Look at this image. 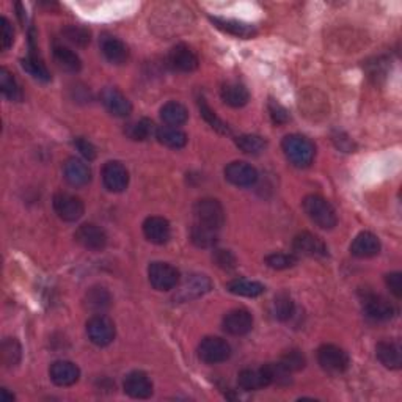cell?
I'll return each instance as SVG.
<instances>
[{"mask_svg": "<svg viewBox=\"0 0 402 402\" xmlns=\"http://www.w3.org/2000/svg\"><path fill=\"white\" fill-rule=\"evenodd\" d=\"M194 223L220 231L225 223V211L219 200L203 199L194 206Z\"/></svg>", "mask_w": 402, "mask_h": 402, "instance_id": "obj_3", "label": "cell"}, {"mask_svg": "<svg viewBox=\"0 0 402 402\" xmlns=\"http://www.w3.org/2000/svg\"><path fill=\"white\" fill-rule=\"evenodd\" d=\"M168 63L175 71L192 73L199 68V57L186 44H176L168 54Z\"/></svg>", "mask_w": 402, "mask_h": 402, "instance_id": "obj_17", "label": "cell"}, {"mask_svg": "<svg viewBox=\"0 0 402 402\" xmlns=\"http://www.w3.org/2000/svg\"><path fill=\"white\" fill-rule=\"evenodd\" d=\"M63 35L68 41H70V43L80 46V47H84L90 43V32L84 29V27H79V25L66 27V29H63Z\"/></svg>", "mask_w": 402, "mask_h": 402, "instance_id": "obj_41", "label": "cell"}, {"mask_svg": "<svg viewBox=\"0 0 402 402\" xmlns=\"http://www.w3.org/2000/svg\"><path fill=\"white\" fill-rule=\"evenodd\" d=\"M156 139H158L163 146L172 149H181L187 145V135L180 131V129L172 126L159 127L158 132H156Z\"/></svg>", "mask_w": 402, "mask_h": 402, "instance_id": "obj_32", "label": "cell"}, {"mask_svg": "<svg viewBox=\"0 0 402 402\" xmlns=\"http://www.w3.org/2000/svg\"><path fill=\"white\" fill-rule=\"evenodd\" d=\"M87 335L93 344L104 347L115 339V324L111 318L94 315L87 322Z\"/></svg>", "mask_w": 402, "mask_h": 402, "instance_id": "obj_7", "label": "cell"}, {"mask_svg": "<svg viewBox=\"0 0 402 402\" xmlns=\"http://www.w3.org/2000/svg\"><path fill=\"white\" fill-rule=\"evenodd\" d=\"M0 396H2V402H10V401H13L15 399V396H10L8 393H6V390L4 388L2 391H0Z\"/></svg>", "mask_w": 402, "mask_h": 402, "instance_id": "obj_49", "label": "cell"}, {"mask_svg": "<svg viewBox=\"0 0 402 402\" xmlns=\"http://www.w3.org/2000/svg\"><path fill=\"white\" fill-rule=\"evenodd\" d=\"M294 301L288 294H278L274 301V316L278 321H288L294 315Z\"/></svg>", "mask_w": 402, "mask_h": 402, "instance_id": "obj_39", "label": "cell"}, {"mask_svg": "<svg viewBox=\"0 0 402 402\" xmlns=\"http://www.w3.org/2000/svg\"><path fill=\"white\" fill-rule=\"evenodd\" d=\"M199 357L208 365H219L231 357V347L222 338L208 337L199 346Z\"/></svg>", "mask_w": 402, "mask_h": 402, "instance_id": "obj_8", "label": "cell"}, {"mask_svg": "<svg viewBox=\"0 0 402 402\" xmlns=\"http://www.w3.org/2000/svg\"><path fill=\"white\" fill-rule=\"evenodd\" d=\"M272 384V376L269 365H264L261 370H244L237 376V385H239L244 391H256L260 388L269 387Z\"/></svg>", "mask_w": 402, "mask_h": 402, "instance_id": "obj_20", "label": "cell"}, {"mask_svg": "<svg viewBox=\"0 0 402 402\" xmlns=\"http://www.w3.org/2000/svg\"><path fill=\"white\" fill-rule=\"evenodd\" d=\"M269 113H270L272 121H274L275 125H284V123L289 121L288 111H286L282 104H278V102L274 99L269 101Z\"/></svg>", "mask_w": 402, "mask_h": 402, "instance_id": "obj_46", "label": "cell"}, {"mask_svg": "<svg viewBox=\"0 0 402 402\" xmlns=\"http://www.w3.org/2000/svg\"><path fill=\"white\" fill-rule=\"evenodd\" d=\"M101 51L104 54V57L113 65L126 63L129 58L127 46L118 38L111 35H104L101 38Z\"/></svg>", "mask_w": 402, "mask_h": 402, "instance_id": "obj_25", "label": "cell"}, {"mask_svg": "<svg viewBox=\"0 0 402 402\" xmlns=\"http://www.w3.org/2000/svg\"><path fill=\"white\" fill-rule=\"evenodd\" d=\"M282 148L286 159L297 168L310 167L316 154V148L313 145V142L299 134H292L284 137Z\"/></svg>", "mask_w": 402, "mask_h": 402, "instance_id": "obj_1", "label": "cell"}, {"mask_svg": "<svg viewBox=\"0 0 402 402\" xmlns=\"http://www.w3.org/2000/svg\"><path fill=\"white\" fill-rule=\"evenodd\" d=\"M363 311L374 321H390L398 315V308L388 299L368 292L363 297Z\"/></svg>", "mask_w": 402, "mask_h": 402, "instance_id": "obj_10", "label": "cell"}, {"mask_svg": "<svg viewBox=\"0 0 402 402\" xmlns=\"http://www.w3.org/2000/svg\"><path fill=\"white\" fill-rule=\"evenodd\" d=\"M161 118L165 125L176 127V126H182L184 123L187 121L189 113L187 108L180 104V102L170 101L161 108Z\"/></svg>", "mask_w": 402, "mask_h": 402, "instance_id": "obj_29", "label": "cell"}, {"mask_svg": "<svg viewBox=\"0 0 402 402\" xmlns=\"http://www.w3.org/2000/svg\"><path fill=\"white\" fill-rule=\"evenodd\" d=\"M211 23H213L217 29H220L225 33H230V35L242 38V39H249L253 38L258 30L253 24H247L242 23V20H236V19H223V18H209Z\"/></svg>", "mask_w": 402, "mask_h": 402, "instance_id": "obj_24", "label": "cell"}, {"mask_svg": "<svg viewBox=\"0 0 402 402\" xmlns=\"http://www.w3.org/2000/svg\"><path fill=\"white\" fill-rule=\"evenodd\" d=\"M49 376L52 382L58 387H71L79 380L80 370L71 362L58 360V362L51 365Z\"/></svg>", "mask_w": 402, "mask_h": 402, "instance_id": "obj_21", "label": "cell"}, {"mask_svg": "<svg viewBox=\"0 0 402 402\" xmlns=\"http://www.w3.org/2000/svg\"><path fill=\"white\" fill-rule=\"evenodd\" d=\"M199 108H200L201 117L206 120L208 125L213 127L214 131H217L219 134H223V135H228L231 132L230 126L223 120H220L219 117H217L215 112L208 106V102H206V99H204V98H199Z\"/></svg>", "mask_w": 402, "mask_h": 402, "instance_id": "obj_37", "label": "cell"}, {"mask_svg": "<svg viewBox=\"0 0 402 402\" xmlns=\"http://www.w3.org/2000/svg\"><path fill=\"white\" fill-rule=\"evenodd\" d=\"M303 211L310 217L311 222H315L319 228L333 230L338 223V217L335 209L325 199L319 195H308L303 200Z\"/></svg>", "mask_w": 402, "mask_h": 402, "instance_id": "obj_2", "label": "cell"}, {"mask_svg": "<svg viewBox=\"0 0 402 402\" xmlns=\"http://www.w3.org/2000/svg\"><path fill=\"white\" fill-rule=\"evenodd\" d=\"M112 303V297L108 294V291L102 286H93L92 289H88L85 294V305L88 310H92L101 315L102 311H106Z\"/></svg>", "mask_w": 402, "mask_h": 402, "instance_id": "obj_28", "label": "cell"}, {"mask_svg": "<svg viewBox=\"0 0 402 402\" xmlns=\"http://www.w3.org/2000/svg\"><path fill=\"white\" fill-rule=\"evenodd\" d=\"M101 102L113 117L126 118L132 112L131 102H129V99L120 90H117V88H104L101 93Z\"/></svg>", "mask_w": 402, "mask_h": 402, "instance_id": "obj_14", "label": "cell"}, {"mask_svg": "<svg viewBox=\"0 0 402 402\" xmlns=\"http://www.w3.org/2000/svg\"><path fill=\"white\" fill-rule=\"evenodd\" d=\"M190 236H192V242L200 249H211L214 247L219 241V231L213 228L201 227V225H195L190 231Z\"/></svg>", "mask_w": 402, "mask_h": 402, "instance_id": "obj_33", "label": "cell"}, {"mask_svg": "<svg viewBox=\"0 0 402 402\" xmlns=\"http://www.w3.org/2000/svg\"><path fill=\"white\" fill-rule=\"evenodd\" d=\"M74 239L87 250L99 251L102 249H106L108 237L106 231L98 227V225L84 223L77 228L76 234H74Z\"/></svg>", "mask_w": 402, "mask_h": 402, "instance_id": "obj_12", "label": "cell"}, {"mask_svg": "<svg viewBox=\"0 0 402 402\" xmlns=\"http://www.w3.org/2000/svg\"><path fill=\"white\" fill-rule=\"evenodd\" d=\"M292 249L297 255L310 258H324L329 255L322 239H319L318 236L311 233H301L296 236L294 242H292Z\"/></svg>", "mask_w": 402, "mask_h": 402, "instance_id": "obj_18", "label": "cell"}, {"mask_svg": "<svg viewBox=\"0 0 402 402\" xmlns=\"http://www.w3.org/2000/svg\"><path fill=\"white\" fill-rule=\"evenodd\" d=\"M74 146H76L77 151L82 156H84L87 161H94V159H96V148H94L93 143L88 142L87 139L77 137L76 140H74Z\"/></svg>", "mask_w": 402, "mask_h": 402, "instance_id": "obj_47", "label": "cell"}, {"mask_svg": "<svg viewBox=\"0 0 402 402\" xmlns=\"http://www.w3.org/2000/svg\"><path fill=\"white\" fill-rule=\"evenodd\" d=\"M0 90H2L4 96L10 101H20L23 99V92H20V87L18 85L16 79L13 77V74L2 68L0 70Z\"/></svg>", "mask_w": 402, "mask_h": 402, "instance_id": "obj_38", "label": "cell"}, {"mask_svg": "<svg viewBox=\"0 0 402 402\" xmlns=\"http://www.w3.org/2000/svg\"><path fill=\"white\" fill-rule=\"evenodd\" d=\"M220 96L225 104L234 108L244 107L250 99V93L239 82H227L220 88Z\"/></svg>", "mask_w": 402, "mask_h": 402, "instance_id": "obj_26", "label": "cell"}, {"mask_svg": "<svg viewBox=\"0 0 402 402\" xmlns=\"http://www.w3.org/2000/svg\"><path fill=\"white\" fill-rule=\"evenodd\" d=\"M149 283L158 291L175 289L180 283V272L168 263H153L148 268Z\"/></svg>", "mask_w": 402, "mask_h": 402, "instance_id": "obj_6", "label": "cell"}, {"mask_svg": "<svg viewBox=\"0 0 402 402\" xmlns=\"http://www.w3.org/2000/svg\"><path fill=\"white\" fill-rule=\"evenodd\" d=\"M236 145L242 153L256 156V154H260L264 151L265 146H268V142H265L261 135L245 134V135H241V137L236 139Z\"/></svg>", "mask_w": 402, "mask_h": 402, "instance_id": "obj_35", "label": "cell"}, {"mask_svg": "<svg viewBox=\"0 0 402 402\" xmlns=\"http://www.w3.org/2000/svg\"><path fill=\"white\" fill-rule=\"evenodd\" d=\"M227 289L231 294L241 297H258L265 291L264 284H261L260 282L247 280V278H236V280L228 283Z\"/></svg>", "mask_w": 402, "mask_h": 402, "instance_id": "obj_31", "label": "cell"}, {"mask_svg": "<svg viewBox=\"0 0 402 402\" xmlns=\"http://www.w3.org/2000/svg\"><path fill=\"white\" fill-rule=\"evenodd\" d=\"M213 258L214 263L225 270H231L236 268V256L231 253L230 250H215Z\"/></svg>", "mask_w": 402, "mask_h": 402, "instance_id": "obj_45", "label": "cell"}, {"mask_svg": "<svg viewBox=\"0 0 402 402\" xmlns=\"http://www.w3.org/2000/svg\"><path fill=\"white\" fill-rule=\"evenodd\" d=\"M380 251V241L376 234L370 233V231H363L360 233L356 239L351 244V253L357 258H372L379 255Z\"/></svg>", "mask_w": 402, "mask_h": 402, "instance_id": "obj_23", "label": "cell"}, {"mask_svg": "<svg viewBox=\"0 0 402 402\" xmlns=\"http://www.w3.org/2000/svg\"><path fill=\"white\" fill-rule=\"evenodd\" d=\"M376 356L379 362L388 370H399L402 366L401 346L394 341H382L376 347Z\"/></svg>", "mask_w": 402, "mask_h": 402, "instance_id": "obj_27", "label": "cell"}, {"mask_svg": "<svg viewBox=\"0 0 402 402\" xmlns=\"http://www.w3.org/2000/svg\"><path fill=\"white\" fill-rule=\"evenodd\" d=\"M143 234H145L146 239L151 244L163 245L170 241L172 228H170L167 219L159 215H151L143 222Z\"/></svg>", "mask_w": 402, "mask_h": 402, "instance_id": "obj_19", "label": "cell"}, {"mask_svg": "<svg viewBox=\"0 0 402 402\" xmlns=\"http://www.w3.org/2000/svg\"><path fill=\"white\" fill-rule=\"evenodd\" d=\"M102 182L108 192H125L129 186L127 168L118 161H111L102 167Z\"/></svg>", "mask_w": 402, "mask_h": 402, "instance_id": "obj_11", "label": "cell"}, {"mask_svg": "<svg viewBox=\"0 0 402 402\" xmlns=\"http://www.w3.org/2000/svg\"><path fill=\"white\" fill-rule=\"evenodd\" d=\"M13 39H15V30L10 24V20L6 18H0V43H2V49L8 51Z\"/></svg>", "mask_w": 402, "mask_h": 402, "instance_id": "obj_44", "label": "cell"}, {"mask_svg": "<svg viewBox=\"0 0 402 402\" xmlns=\"http://www.w3.org/2000/svg\"><path fill=\"white\" fill-rule=\"evenodd\" d=\"M156 132H158V129H156L154 123L146 118L132 123V125H129L126 129V134L129 137L139 142H145L148 139H151L153 135H156Z\"/></svg>", "mask_w": 402, "mask_h": 402, "instance_id": "obj_36", "label": "cell"}, {"mask_svg": "<svg viewBox=\"0 0 402 402\" xmlns=\"http://www.w3.org/2000/svg\"><path fill=\"white\" fill-rule=\"evenodd\" d=\"M52 206L56 214L65 222H76L84 215V203L76 195L68 192H58L54 195Z\"/></svg>", "mask_w": 402, "mask_h": 402, "instance_id": "obj_9", "label": "cell"}, {"mask_svg": "<svg viewBox=\"0 0 402 402\" xmlns=\"http://www.w3.org/2000/svg\"><path fill=\"white\" fill-rule=\"evenodd\" d=\"M20 360V344L18 339L8 338L2 343V362L6 366H15Z\"/></svg>", "mask_w": 402, "mask_h": 402, "instance_id": "obj_40", "label": "cell"}, {"mask_svg": "<svg viewBox=\"0 0 402 402\" xmlns=\"http://www.w3.org/2000/svg\"><path fill=\"white\" fill-rule=\"evenodd\" d=\"M54 58L63 70L70 73H79L82 68V61L77 54L63 44H54Z\"/></svg>", "mask_w": 402, "mask_h": 402, "instance_id": "obj_30", "label": "cell"}, {"mask_svg": "<svg viewBox=\"0 0 402 402\" xmlns=\"http://www.w3.org/2000/svg\"><path fill=\"white\" fill-rule=\"evenodd\" d=\"M225 178L237 187H250L258 181V172L247 162H231L225 168Z\"/></svg>", "mask_w": 402, "mask_h": 402, "instance_id": "obj_13", "label": "cell"}, {"mask_svg": "<svg viewBox=\"0 0 402 402\" xmlns=\"http://www.w3.org/2000/svg\"><path fill=\"white\" fill-rule=\"evenodd\" d=\"M123 388H125V393L127 396L134 399H146L153 394L151 379L143 371L129 372L125 382H123Z\"/></svg>", "mask_w": 402, "mask_h": 402, "instance_id": "obj_15", "label": "cell"}, {"mask_svg": "<svg viewBox=\"0 0 402 402\" xmlns=\"http://www.w3.org/2000/svg\"><path fill=\"white\" fill-rule=\"evenodd\" d=\"M23 68L30 74V76H33L38 80H43V82L51 80L49 71H47V68L43 61L38 58V56L35 54V49H33V46H32V52L29 54V57L23 58Z\"/></svg>", "mask_w": 402, "mask_h": 402, "instance_id": "obj_34", "label": "cell"}, {"mask_svg": "<svg viewBox=\"0 0 402 402\" xmlns=\"http://www.w3.org/2000/svg\"><path fill=\"white\" fill-rule=\"evenodd\" d=\"M297 256L294 255H284V253H274V255H269L265 258V264L269 265V268L275 269V270H283V269H289V268H294L297 264Z\"/></svg>", "mask_w": 402, "mask_h": 402, "instance_id": "obj_42", "label": "cell"}, {"mask_svg": "<svg viewBox=\"0 0 402 402\" xmlns=\"http://www.w3.org/2000/svg\"><path fill=\"white\" fill-rule=\"evenodd\" d=\"M213 288V283H211L209 278L206 275L201 274H190L181 283L176 286V294L175 301L176 302H190L195 301L201 296L206 294Z\"/></svg>", "mask_w": 402, "mask_h": 402, "instance_id": "obj_4", "label": "cell"}, {"mask_svg": "<svg viewBox=\"0 0 402 402\" xmlns=\"http://www.w3.org/2000/svg\"><path fill=\"white\" fill-rule=\"evenodd\" d=\"M65 180L71 184L73 187H84L92 181V170L84 161L71 158L65 162L63 167Z\"/></svg>", "mask_w": 402, "mask_h": 402, "instance_id": "obj_22", "label": "cell"}, {"mask_svg": "<svg viewBox=\"0 0 402 402\" xmlns=\"http://www.w3.org/2000/svg\"><path fill=\"white\" fill-rule=\"evenodd\" d=\"M278 363H280L284 370H288L289 372L301 371L305 366V357L299 351H291V352H286Z\"/></svg>", "mask_w": 402, "mask_h": 402, "instance_id": "obj_43", "label": "cell"}, {"mask_svg": "<svg viewBox=\"0 0 402 402\" xmlns=\"http://www.w3.org/2000/svg\"><path fill=\"white\" fill-rule=\"evenodd\" d=\"M253 329V316L250 311L239 308L233 310L223 318V330L233 337H242Z\"/></svg>", "mask_w": 402, "mask_h": 402, "instance_id": "obj_16", "label": "cell"}, {"mask_svg": "<svg viewBox=\"0 0 402 402\" xmlns=\"http://www.w3.org/2000/svg\"><path fill=\"white\" fill-rule=\"evenodd\" d=\"M318 362L324 371L330 374H341L351 365L349 356L341 347L333 344H324L318 351Z\"/></svg>", "mask_w": 402, "mask_h": 402, "instance_id": "obj_5", "label": "cell"}, {"mask_svg": "<svg viewBox=\"0 0 402 402\" xmlns=\"http://www.w3.org/2000/svg\"><path fill=\"white\" fill-rule=\"evenodd\" d=\"M385 283L388 286V289L393 292L394 297H398V299L402 297V275L399 274V272L388 274L385 277Z\"/></svg>", "mask_w": 402, "mask_h": 402, "instance_id": "obj_48", "label": "cell"}]
</instances>
